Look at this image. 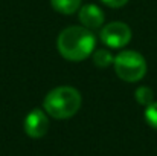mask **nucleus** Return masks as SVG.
Listing matches in <instances>:
<instances>
[{
  "mask_svg": "<svg viewBox=\"0 0 157 156\" xmlns=\"http://www.w3.org/2000/svg\"><path fill=\"white\" fill-rule=\"evenodd\" d=\"M145 121L153 129L157 130V103L153 101L150 106H147V109H145Z\"/></svg>",
  "mask_w": 157,
  "mask_h": 156,
  "instance_id": "nucleus-10",
  "label": "nucleus"
},
{
  "mask_svg": "<svg viewBox=\"0 0 157 156\" xmlns=\"http://www.w3.org/2000/svg\"><path fill=\"white\" fill-rule=\"evenodd\" d=\"M52 8L59 12V14H73L75 11H78L81 0H51Z\"/></svg>",
  "mask_w": 157,
  "mask_h": 156,
  "instance_id": "nucleus-7",
  "label": "nucleus"
},
{
  "mask_svg": "<svg viewBox=\"0 0 157 156\" xmlns=\"http://www.w3.org/2000/svg\"><path fill=\"white\" fill-rule=\"evenodd\" d=\"M43 107L55 119L72 118L81 107V94L70 86L55 87L46 95Z\"/></svg>",
  "mask_w": 157,
  "mask_h": 156,
  "instance_id": "nucleus-2",
  "label": "nucleus"
},
{
  "mask_svg": "<svg viewBox=\"0 0 157 156\" xmlns=\"http://www.w3.org/2000/svg\"><path fill=\"white\" fill-rule=\"evenodd\" d=\"M101 42L111 49H121L131 40V29L122 22H113L101 29Z\"/></svg>",
  "mask_w": 157,
  "mask_h": 156,
  "instance_id": "nucleus-4",
  "label": "nucleus"
},
{
  "mask_svg": "<svg viewBox=\"0 0 157 156\" xmlns=\"http://www.w3.org/2000/svg\"><path fill=\"white\" fill-rule=\"evenodd\" d=\"M134 97H136V101L139 104L150 106V104L153 103V100H154V92L150 87H147V86H140V87L136 89Z\"/></svg>",
  "mask_w": 157,
  "mask_h": 156,
  "instance_id": "nucleus-9",
  "label": "nucleus"
},
{
  "mask_svg": "<svg viewBox=\"0 0 157 156\" xmlns=\"http://www.w3.org/2000/svg\"><path fill=\"white\" fill-rule=\"evenodd\" d=\"M49 130V118L41 109H34L25 118V132L31 138H43Z\"/></svg>",
  "mask_w": 157,
  "mask_h": 156,
  "instance_id": "nucleus-5",
  "label": "nucleus"
},
{
  "mask_svg": "<svg viewBox=\"0 0 157 156\" xmlns=\"http://www.w3.org/2000/svg\"><path fill=\"white\" fill-rule=\"evenodd\" d=\"M93 63L98 67H107L111 63H114V58H113L111 52L108 51V49H98V51H95V54H93Z\"/></svg>",
  "mask_w": 157,
  "mask_h": 156,
  "instance_id": "nucleus-8",
  "label": "nucleus"
},
{
  "mask_svg": "<svg viewBox=\"0 0 157 156\" xmlns=\"http://www.w3.org/2000/svg\"><path fill=\"white\" fill-rule=\"evenodd\" d=\"M102 3H105L107 6H110V8H121V6H124L128 0H101Z\"/></svg>",
  "mask_w": 157,
  "mask_h": 156,
  "instance_id": "nucleus-11",
  "label": "nucleus"
},
{
  "mask_svg": "<svg viewBox=\"0 0 157 156\" xmlns=\"http://www.w3.org/2000/svg\"><path fill=\"white\" fill-rule=\"evenodd\" d=\"M96 46L95 34L86 26H69L58 35V52L69 61H82Z\"/></svg>",
  "mask_w": 157,
  "mask_h": 156,
  "instance_id": "nucleus-1",
  "label": "nucleus"
},
{
  "mask_svg": "<svg viewBox=\"0 0 157 156\" xmlns=\"http://www.w3.org/2000/svg\"><path fill=\"white\" fill-rule=\"evenodd\" d=\"M79 22L89 29L99 28L104 23V12L96 5H86L79 11Z\"/></svg>",
  "mask_w": 157,
  "mask_h": 156,
  "instance_id": "nucleus-6",
  "label": "nucleus"
},
{
  "mask_svg": "<svg viewBox=\"0 0 157 156\" xmlns=\"http://www.w3.org/2000/svg\"><path fill=\"white\" fill-rule=\"evenodd\" d=\"M114 70L117 77L127 83L140 81L147 74V61L136 51H124L114 58Z\"/></svg>",
  "mask_w": 157,
  "mask_h": 156,
  "instance_id": "nucleus-3",
  "label": "nucleus"
}]
</instances>
